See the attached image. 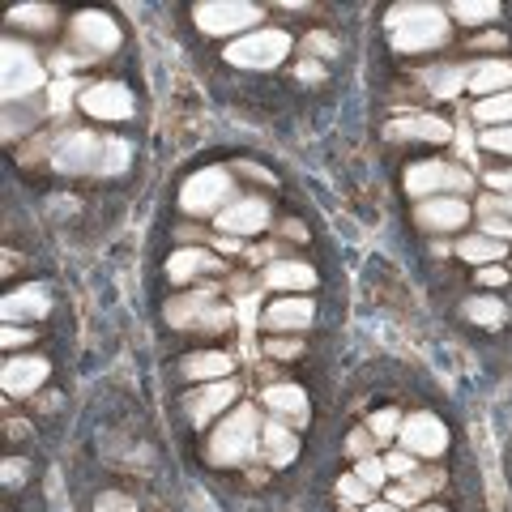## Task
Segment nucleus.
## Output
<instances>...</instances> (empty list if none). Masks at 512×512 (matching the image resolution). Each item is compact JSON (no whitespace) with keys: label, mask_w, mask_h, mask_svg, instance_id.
<instances>
[{"label":"nucleus","mask_w":512,"mask_h":512,"mask_svg":"<svg viewBox=\"0 0 512 512\" xmlns=\"http://www.w3.org/2000/svg\"><path fill=\"white\" fill-rule=\"evenodd\" d=\"M470 73H474V69H466V64L440 60V64H431V69L423 73V82H427L431 99H453L461 86H470Z\"/></svg>","instance_id":"393cba45"},{"label":"nucleus","mask_w":512,"mask_h":512,"mask_svg":"<svg viewBox=\"0 0 512 512\" xmlns=\"http://www.w3.org/2000/svg\"><path fill=\"white\" fill-rule=\"evenodd\" d=\"M192 26L210 39H231V35H252L265 26V5H248V0H205V5L188 9Z\"/></svg>","instance_id":"20e7f679"},{"label":"nucleus","mask_w":512,"mask_h":512,"mask_svg":"<svg viewBox=\"0 0 512 512\" xmlns=\"http://www.w3.org/2000/svg\"><path fill=\"white\" fill-rule=\"evenodd\" d=\"M299 457V436L295 427L286 419H269L261 423V461H269V466H291V461Z\"/></svg>","instance_id":"a211bd4d"},{"label":"nucleus","mask_w":512,"mask_h":512,"mask_svg":"<svg viewBox=\"0 0 512 512\" xmlns=\"http://www.w3.org/2000/svg\"><path fill=\"white\" fill-rule=\"evenodd\" d=\"M478 141H483V150H487V154L508 158V163H512V124H508V128H487V133L478 137Z\"/></svg>","instance_id":"7c9ffc66"},{"label":"nucleus","mask_w":512,"mask_h":512,"mask_svg":"<svg viewBox=\"0 0 512 512\" xmlns=\"http://www.w3.org/2000/svg\"><path fill=\"white\" fill-rule=\"evenodd\" d=\"M120 22L103 9H77L73 13V43L86 47L94 56H111L120 47Z\"/></svg>","instance_id":"9b49d317"},{"label":"nucleus","mask_w":512,"mask_h":512,"mask_svg":"<svg viewBox=\"0 0 512 512\" xmlns=\"http://www.w3.org/2000/svg\"><path fill=\"white\" fill-rule=\"evenodd\" d=\"M453 256H461L466 265H500L504 256H508V244H500V239H491V235H483V231H470V235H461L457 239V248H453Z\"/></svg>","instance_id":"5701e85b"},{"label":"nucleus","mask_w":512,"mask_h":512,"mask_svg":"<svg viewBox=\"0 0 512 512\" xmlns=\"http://www.w3.org/2000/svg\"><path fill=\"white\" fill-rule=\"evenodd\" d=\"M389 141H448L453 137V128H448V120H440V116H402V120H393L389 128Z\"/></svg>","instance_id":"6ab92c4d"},{"label":"nucleus","mask_w":512,"mask_h":512,"mask_svg":"<svg viewBox=\"0 0 512 512\" xmlns=\"http://www.w3.org/2000/svg\"><path fill=\"white\" fill-rule=\"evenodd\" d=\"M265 355L278 359V363H295L303 355V338H269L265 342Z\"/></svg>","instance_id":"473e14b6"},{"label":"nucleus","mask_w":512,"mask_h":512,"mask_svg":"<svg viewBox=\"0 0 512 512\" xmlns=\"http://www.w3.org/2000/svg\"><path fill=\"white\" fill-rule=\"evenodd\" d=\"M77 107H82V116H90L94 124H128L137 116V94L124 82H94L77 94Z\"/></svg>","instance_id":"6e6552de"},{"label":"nucleus","mask_w":512,"mask_h":512,"mask_svg":"<svg viewBox=\"0 0 512 512\" xmlns=\"http://www.w3.org/2000/svg\"><path fill=\"white\" fill-rule=\"evenodd\" d=\"M261 453V419H256V406L239 402L227 419H218L205 436V461L210 466H222V470H239L256 461Z\"/></svg>","instance_id":"f03ea898"},{"label":"nucleus","mask_w":512,"mask_h":512,"mask_svg":"<svg viewBox=\"0 0 512 512\" xmlns=\"http://www.w3.org/2000/svg\"><path fill=\"white\" fill-rule=\"evenodd\" d=\"M457 312H461V320H466V325H474V329H504L508 320H512L508 299H504V295H491V291L466 295Z\"/></svg>","instance_id":"f3484780"},{"label":"nucleus","mask_w":512,"mask_h":512,"mask_svg":"<svg viewBox=\"0 0 512 512\" xmlns=\"http://www.w3.org/2000/svg\"><path fill=\"white\" fill-rule=\"evenodd\" d=\"M235 175L231 167H197L180 188V210L184 214H222L235 201Z\"/></svg>","instance_id":"423d86ee"},{"label":"nucleus","mask_w":512,"mask_h":512,"mask_svg":"<svg viewBox=\"0 0 512 512\" xmlns=\"http://www.w3.org/2000/svg\"><path fill=\"white\" fill-rule=\"evenodd\" d=\"M235 363L231 355H222V350H192V355L180 359V376L184 380H231Z\"/></svg>","instance_id":"412c9836"},{"label":"nucleus","mask_w":512,"mask_h":512,"mask_svg":"<svg viewBox=\"0 0 512 512\" xmlns=\"http://www.w3.org/2000/svg\"><path fill=\"white\" fill-rule=\"evenodd\" d=\"M30 338H35V329H13V325H5V350H13V346H26Z\"/></svg>","instance_id":"c9c22d12"},{"label":"nucleus","mask_w":512,"mask_h":512,"mask_svg":"<svg viewBox=\"0 0 512 512\" xmlns=\"http://www.w3.org/2000/svg\"><path fill=\"white\" fill-rule=\"evenodd\" d=\"M52 376V359L43 355H18V359H5V372H0V380H5V393L9 397H35L43 389V380Z\"/></svg>","instance_id":"dca6fc26"},{"label":"nucleus","mask_w":512,"mask_h":512,"mask_svg":"<svg viewBox=\"0 0 512 512\" xmlns=\"http://www.w3.org/2000/svg\"><path fill=\"white\" fill-rule=\"evenodd\" d=\"M291 30H278V26H261L252 30L244 39H231L222 47V64H231V69H244V73H269L278 69V64L291 56Z\"/></svg>","instance_id":"7ed1b4c3"},{"label":"nucleus","mask_w":512,"mask_h":512,"mask_svg":"<svg viewBox=\"0 0 512 512\" xmlns=\"http://www.w3.org/2000/svg\"><path fill=\"white\" fill-rule=\"evenodd\" d=\"M478 99H495V94L512 90V60L508 56H495V60H478L474 73H470V86Z\"/></svg>","instance_id":"aec40b11"},{"label":"nucleus","mask_w":512,"mask_h":512,"mask_svg":"<svg viewBox=\"0 0 512 512\" xmlns=\"http://www.w3.org/2000/svg\"><path fill=\"white\" fill-rule=\"evenodd\" d=\"M474 282H478V286H512V269L487 265V269H478V274H474Z\"/></svg>","instance_id":"72a5a7b5"},{"label":"nucleus","mask_w":512,"mask_h":512,"mask_svg":"<svg viewBox=\"0 0 512 512\" xmlns=\"http://www.w3.org/2000/svg\"><path fill=\"white\" fill-rule=\"evenodd\" d=\"M60 26V13L52 5H18L9 13V30H18V35H52Z\"/></svg>","instance_id":"a878e982"},{"label":"nucleus","mask_w":512,"mask_h":512,"mask_svg":"<svg viewBox=\"0 0 512 512\" xmlns=\"http://www.w3.org/2000/svg\"><path fill=\"white\" fill-rule=\"evenodd\" d=\"M261 282H265V291H278V295H308V291H316L320 274L303 256H278L274 265H265Z\"/></svg>","instance_id":"4468645a"},{"label":"nucleus","mask_w":512,"mask_h":512,"mask_svg":"<svg viewBox=\"0 0 512 512\" xmlns=\"http://www.w3.org/2000/svg\"><path fill=\"white\" fill-rule=\"evenodd\" d=\"M500 5L495 0H483V5H448V18H453V26H461V30H478V26H495L500 22Z\"/></svg>","instance_id":"cd10ccee"},{"label":"nucleus","mask_w":512,"mask_h":512,"mask_svg":"<svg viewBox=\"0 0 512 512\" xmlns=\"http://www.w3.org/2000/svg\"><path fill=\"white\" fill-rule=\"evenodd\" d=\"M291 82H303V86H325V82H329V69H325L320 60H308V56H303V60L295 64V69H291Z\"/></svg>","instance_id":"2f4dec72"},{"label":"nucleus","mask_w":512,"mask_h":512,"mask_svg":"<svg viewBox=\"0 0 512 512\" xmlns=\"http://www.w3.org/2000/svg\"><path fill=\"white\" fill-rule=\"evenodd\" d=\"M239 406V384L235 380H214V384H201V389H192L184 397V414H188V423L205 431V427H214L218 419H227V414Z\"/></svg>","instance_id":"1a4fd4ad"},{"label":"nucleus","mask_w":512,"mask_h":512,"mask_svg":"<svg viewBox=\"0 0 512 512\" xmlns=\"http://www.w3.org/2000/svg\"><path fill=\"white\" fill-rule=\"evenodd\" d=\"M269 218H274V205H269V197H256V192H248V197H235L227 210L214 218V227L227 231V235H261L269 227Z\"/></svg>","instance_id":"f8f14e48"},{"label":"nucleus","mask_w":512,"mask_h":512,"mask_svg":"<svg viewBox=\"0 0 512 512\" xmlns=\"http://www.w3.org/2000/svg\"><path fill=\"white\" fill-rule=\"evenodd\" d=\"M384 30H389V47L397 56H427L448 47L453 18L440 5H393L389 18H384Z\"/></svg>","instance_id":"f257e3e1"},{"label":"nucleus","mask_w":512,"mask_h":512,"mask_svg":"<svg viewBox=\"0 0 512 512\" xmlns=\"http://www.w3.org/2000/svg\"><path fill=\"white\" fill-rule=\"evenodd\" d=\"M508 214H512V197H508Z\"/></svg>","instance_id":"4c0bfd02"},{"label":"nucleus","mask_w":512,"mask_h":512,"mask_svg":"<svg viewBox=\"0 0 512 512\" xmlns=\"http://www.w3.org/2000/svg\"><path fill=\"white\" fill-rule=\"evenodd\" d=\"M402 188L414 197V205L427 201V197H461V192L470 188V175L461 171L457 163L440 158V154H427V158H414V163H406Z\"/></svg>","instance_id":"39448f33"},{"label":"nucleus","mask_w":512,"mask_h":512,"mask_svg":"<svg viewBox=\"0 0 512 512\" xmlns=\"http://www.w3.org/2000/svg\"><path fill=\"white\" fill-rule=\"evenodd\" d=\"M487 188H495V192H512V167H500V171H487Z\"/></svg>","instance_id":"f704fd0d"},{"label":"nucleus","mask_w":512,"mask_h":512,"mask_svg":"<svg viewBox=\"0 0 512 512\" xmlns=\"http://www.w3.org/2000/svg\"><path fill=\"white\" fill-rule=\"evenodd\" d=\"M474 124H483V133L487 128H508L512 124V90L495 94V99H478L474 103Z\"/></svg>","instance_id":"c85d7f7f"},{"label":"nucleus","mask_w":512,"mask_h":512,"mask_svg":"<svg viewBox=\"0 0 512 512\" xmlns=\"http://www.w3.org/2000/svg\"><path fill=\"white\" fill-rule=\"evenodd\" d=\"M94 512H137V500L128 491H99L94 495Z\"/></svg>","instance_id":"c756f323"},{"label":"nucleus","mask_w":512,"mask_h":512,"mask_svg":"<svg viewBox=\"0 0 512 512\" xmlns=\"http://www.w3.org/2000/svg\"><path fill=\"white\" fill-rule=\"evenodd\" d=\"M470 47H474V52H478V47H508V35H500V30H495V35H483V39H474Z\"/></svg>","instance_id":"e433bc0d"},{"label":"nucleus","mask_w":512,"mask_h":512,"mask_svg":"<svg viewBox=\"0 0 512 512\" xmlns=\"http://www.w3.org/2000/svg\"><path fill=\"white\" fill-rule=\"evenodd\" d=\"M261 406L274 410V419H286V423L308 419V393H303L299 384H269V389L261 393Z\"/></svg>","instance_id":"4be33fe9"},{"label":"nucleus","mask_w":512,"mask_h":512,"mask_svg":"<svg viewBox=\"0 0 512 512\" xmlns=\"http://www.w3.org/2000/svg\"><path fill=\"white\" fill-rule=\"evenodd\" d=\"M52 312V295H47V286H22L18 295H5V316L13 325V316L26 320V316H47Z\"/></svg>","instance_id":"bb28decb"},{"label":"nucleus","mask_w":512,"mask_h":512,"mask_svg":"<svg viewBox=\"0 0 512 512\" xmlns=\"http://www.w3.org/2000/svg\"><path fill=\"white\" fill-rule=\"evenodd\" d=\"M414 222L431 235H457L470 222V205L466 197H427L414 205Z\"/></svg>","instance_id":"ddd939ff"},{"label":"nucleus","mask_w":512,"mask_h":512,"mask_svg":"<svg viewBox=\"0 0 512 512\" xmlns=\"http://www.w3.org/2000/svg\"><path fill=\"white\" fill-rule=\"evenodd\" d=\"M261 320L269 333H303V329H312V320H316V299L312 295H278Z\"/></svg>","instance_id":"2eb2a0df"},{"label":"nucleus","mask_w":512,"mask_h":512,"mask_svg":"<svg viewBox=\"0 0 512 512\" xmlns=\"http://www.w3.org/2000/svg\"><path fill=\"white\" fill-rule=\"evenodd\" d=\"M214 269H222V265H218V256L201 252V248H180V252H171V256H167V278H171L175 286L192 282L197 274H214Z\"/></svg>","instance_id":"b1692460"},{"label":"nucleus","mask_w":512,"mask_h":512,"mask_svg":"<svg viewBox=\"0 0 512 512\" xmlns=\"http://www.w3.org/2000/svg\"><path fill=\"white\" fill-rule=\"evenodd\" d=\"M43 60L39 52H30L26 43H13V35L5 39V99L13 103V94H18V103L26 99V94H35L43 86Z\"/></svg>","instance_id":"9d476101"},{"label":"nucleus","mask_w":512,"mask_h":512,"mask_svg":"<svg viewBox=\"0 0 512 512\" xmlns=\"http://www.w3.org/2000/svg\"><path fill=\"white\" fill-rule=\"evenodd\" d=\"M402 448L410 457H419L427 461V466H436L440 457L453 453V431H448V423L440 419V414H431V410H414L406 414V423H402Z\"/></svg>","instance_id":"0eeeda50"}]
</instances>
